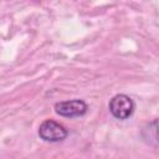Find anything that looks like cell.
I'll list each match as a JSON object with an SVG mask.
<instances>
[{
    "label": "cell",
    "instance_id": "6da1fadb",
    "mask_svg": "<svg viewBox=\"0 0 159 159\" xmlns=\"http://www.w3.org/2000/svg\"><path fill=\"white\" fill-rule=\"evenodd\" d=\"M112 116L119 120L128 119L134 112V102L127 94H116L108 104Z\"/></svg>",
    "mask_w": 159,
    "mask_h": 159
},
{
    "label": "cell",
    "instance_id": "7a4b0ae2",
    "mask_svg": "<svg viewBox=\"0 0 159 159\" xmlns=\"http://www.w3.org/2000/svg\"><path fill=\"white\" fill-rule=\"evenodd\" d=\"M39 135L46 142H61L68 135L67 129L56 120L46 119L39 127Z\"/></svg>",
    "mask_w": 159,
    "mask_h": 159
},
{
    "label": "cell",
    "instance_id": "3957f363",
    "mask_svg": "<svg viewBox=\"0 0 159 159\" xmlns=\"http://www.w3.org/2000/svg\"><path fill=\"white\" fill-rule=\"evenodd\" d=\"M88 107L84 101L82 99H71V101H62L57 102L55 104V112L58 116L73 118V117H81L86 114Z\"/></svg>",
    "mask_w": 159,
    "mask_h": 159
},
{
    "label": "cell",
    "instance_id": "277c9868",
    "mask_svg": "<svg viewBox=\"0 0 159 159\" xmlns=\"http://www.w3.org/2000/svg\"><path fill=\"white\" fill-rule=\"evenodd\" d=\"M143 139L149 144H157V119H153L150 123H148L143 130H142Z\"/></svg>",
    "mask_w": 159,
    "mask_h": 159
}]
</instances>
